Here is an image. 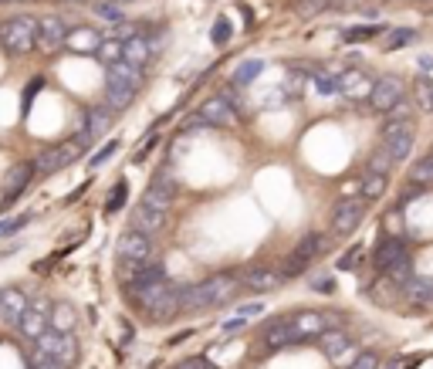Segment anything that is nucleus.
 I'll return each instance as SVG.
<instances>
[{
  "instance_id": "nucleus-1",
  "label": "nucleus",
  "mask_w": 433,
  "mask_h": 369,
  "mask_svg": "<svg viewBox=\"0 0 433 369\" xmlns=\"http://www.w3.org/2000/svg\"><path fill=\"white\" fill-rule=\"evenodd\" d=\"M234 275H213V278H203L197 285L180 288V312H203L210 305H224L231 302V295L237 291Z\"/></svg>"
},
{
  "instance_id": "nucleus-2",
  "label": "nucleus",
  "mask_w": 433,
  "mask_h": 369,
  "mask_svg": "<svg viewBox=\"0 0 433 369\" xmlns=\"http://www.w3.org/2000/svg\"><path fill=\"white\" fill-rule=\"evenodd\" d=\"M0 44L10 54H28L38 48V21L34 17H10L0 28Z\"/></svg>"
},
{
  "instance_id": "nucleus-3",
  "label": "nucleus",
  "mask_w": 433,
  "mask_h": 369,
  "mask_svg": "<svg viewBox=\"0 0 433 369\" xmlns=\"http://www.w3.org/2000/svg\"><path fill=\"white\" fill-rule=\"evenodd\" d=\"M116 254H118V264H149L156 257V244L149 234L129 227L116 244Z\"/></svg>"
},
{
  "instance_id": "nucleus-4",
  "label": "nucleus",
  "mask_w": 433,
  "mask_h": 369,
  "mask_svg": "<svg viewBox=\"0 0 433 369\" xmlns=\"http://www.w3.org/2000/svg\"><path fill=\"white\" fill-rule=\"evenodd\" d=\"M399 98H406V85H403V78H399V75H383V78H376V82H372V92H369V109H372V112L390 116Z\"/></svg>"
},
{
  "instance_id": "nucleus-5",
  "label": "nucleus",
  "mask_w": 433,
  "mask_h": 369,
  "mask_svg": "<svg viewBox=\"0 0 433 369\" xmlns=\"http://www.w3.org/2000/svg\"><path fill=\"white\" fill-rule=\"evenodd\" d=\"M413 143H416V132H413V123H410V119H406V123H393V119H390V123L383 125V146L390 149L393 163L410 160Z\"/></svg>"
},
{
  "instance_id": "nucleus-6",
  "label": "nucleus",
  "mask_w": 433,
  "mask_h": 369,
  "mask_svg": "<svg viewBox=\"0 0 433 369\" xmlns=\"http://www.w3.org/2000/svg\"><path fill=\"white\" fill-rule=\"evenodd\" d=\"M366 217V200L362 197H342L332 210V234L335 238H349Z\"/></svg>"
},
{
  "instance_id": "nucleus-7",
  "label": "nucleus",
  "mask_w": 433,
  "mask_h": 369,
  "mask_svg": "<svg viewBox=\"0 0 433 369\" xmlns=\"http://www.w3.org/2000/svg\"><path fill=\"white\" fill-rule=\"evenodd\" d=\"M81 160V149L75 146V139H68V143H61V146H51V149H44L34 156V173H58V169H68V166Z\"/></svg>"
},
{
  "instance_id": "nucleus-8",
  "label": "nucleus",
  "mask_w": 433,
  "mask_h": 369,
  "mask_svg": "<svg viewBox=\"0 0 433 369\" xmlns=\"http://www.w3.org/2000/svg\"><path fill=\"white\" fill-rule=\"evenodd\" d=\"M38 346L54 359V363H61V366H72L75 359H78V346H75V339H72V332H58V328H47L44 335L38 339Z\"/></svg>"
},
{
  "instance_id": "nucleus-9",
  "label": "nucleus",
  "mask_w": 433,
  "mask_h": 369,
  "mask_svg": "<svg viewBox=\"0 0 433 369\" xmlns=\"http://www.w3.org/2000/svg\"><path fill=\"white\" fill-rule=\"evenodd\" d=\"M68 31H72V28H68L58 14L41 17L38 21V51H44V54L61 51V48H65V38H68Z\"/></svg>"
},
{
  "instance_id": "nucleus-10",
  "label": "nucleus",
  "mask_w": 433,
  "mask_h": 369,
  "mask_svg": "<svg viewBox=\"0 0 433 369\" xmlns=\"http://www.w3.org/2000/svg\"><path fill=\"white\" fill-rule=\"evenodd\" d=\"M24 312H28V295L21 288H3L0 291V326H17Z\"/></svg>"
},
{
  "instance_id": "nucleus-11",
  "label": "nucleus",
  "mask_w": 433,
  "mask_h": 369,
  "mask_svg": "<svg viewBox=\"0 0 433 369\" xmlns=\"http://www.w3.org/2000/svg\"><path fill=\"white\" fill-rule=\"evenodd\" d=\"M34 180V163H14L7 169V180H3V204L17 200Z\"/></svg>"
},
{
  "instance_id": "nucleus-12",
  "label": "nucleus",
  "mask_w": 433,
  "mask_h": 369,
  "mask_svg": "<svg viewBox=\"0 0 433 369\" xmlns=\"http://www.w3.org/2000/svg\"><path fill=\"white\" fill-rule=\"evenodd\" d=\"M403 257H410V254H406V244H403V238H383V241L376 244V251H372V268L386 275L396 261H403Z\"/></svg>"
},
{
  "instance_id": "nucleus-13",
  "label": "nucleus",
  "mask_w": 433,
  "mask_h": 369,
  "mask_svg": "<svg viewBox=\"0 0 433 369\" xmlns=\"http://www.w3.org/2000/svg\"><path fill=\"white\" fill-rule=\"evenodd\" d=\"M284 278H281V271L277 268H247L244 271V278H240V285L247 288V291H257V295H264V291H275Z\"/></svg>"
},
{
  "instance_id": "nucleus-14",
  "label": "nucleus",
  "mask_w": 433,
  "mask_h": 369,
  "mask_svg": "<svg viewBox=\"0 0 433 369\" xmlns=\"http://www.w3.org/2000/svg\"><path fill=\"white\" fill-rule=\"evenodd\" d=\"M176 312H180V288L176 285H169L159 298H153V302L146 305V315H149L153 322H169Z\"/></svg>"
},
{
  "instance_id": "nucleus-15",
  "label": "nucleus",
  "mask_w": 433,
  "mask_h": 369,
  "mask_svg": "<svg viewBox=\"0 0 433 369\" xmlns=\"http://www.w3.org/2000/svg\"><path fill=\"white\" fill-rule=\"evenodd\" d=\"M173 197H176V183L169 180V176H153V183H149V190L142 193V204L156 207V210H169L173 204Z\"/></svg>"
},
{
  "instance_id": "nucleus-16",
  "label": "nucleus",
  "mask_w": 433,
  "mask_h": 369,
  "mask_svg": "<svg viewBox=\"0 0 433 369\" xmlns=\"http://www.w3.org/2000/svg\"><path fill=\"white\" fill-rule=\"evenodd\" d=\"M264 346L275 352V349H288V346H298V332L291 326V319H275L271 326L264 328Z\"/></svg>"
},
{
  "instance_id": "nucleus-17",
  "label": "nucleus",
  "mask_w": 433,
  "mask_h": 369,
  "mask_svg": "<svg viewBox=\"0 0 433 369\" xmlns=\"http://www.w3.org/2000/svg\"><path fill=\"white\" fill-rule=\"evenodd\" d=\"M291 326L298 332V342H308V339H318L328 322H325V312H312V308H305V312H298L295 319H291Z\"/></svg>"
},
{
  "instance_id": "nucleus-18",
  "label": "nucleus",
  "mask_w": 433,
  "mask_h": 369,
  "mask_svg": "<svg viewBox=\"0 0 433 369\" xmlns=\"http://www.w3.org/2000/svg\"><path fill=\"white\" fill-rule=\"evenodd\" d=\"M200 116L207 119L210 125H224V129H231V125H237V112L224 102V98H207L203 105H200Z\"/></svg>"
},
{
  "instance_id": "nucleus-19",
  "label": "nucleus",
  "mask_w": 433,
  "mask_h": 369,
  "mask_svg": "<svg viewBox=\"0 0 433 369\" xmlns=\"http://www.w3.org/2000/svg\"><path fill=\"white\" fill-rule=\"evenodd\" d=\"M162 224H166V210H156V207H149V204H139L136 213H132V227L142 231V234H149V238L156 231H162Z\"/></svg>"
},
{
  "instance_id": "nucleus-20",
  "label": "nucleus",
  "mask_w": 433,
  "mask_h": 369,
  "mask_svg": "<svg viewBox=\"0 0 433 369\" xmlns=\"http://www.w3.org/2000/svg\"><path fill=\"white\" fill-rule=\"evenodd\" d=\"M318 342H321V352H325L328 359H342V356L352 349V339H349V332H342V328H325V332L318 335Z\"/></svg>"
},
{
  "instance_id": "nucleus-21",
  "label": "nucleus",
  "mask_w": 433,
  "mask_h": 369,
  "mask_svg": "<svg viewBox=\"0 0 433 369\" xmlns=\"http://www.w3.org/2000/svg\"><path fill=\"white\" fill-rule=\"evenodd\" d=\"M372 82H376V78H369L366 72H346V75H339V92H342L346 98H369Z\"/></svg>"
},
{
  "instance_id": "nucleus-22",
  "label": "nucleus",
  "mask_w": 433,
  "mask_h": 369,
  "mask_svg": "<svg viewBox=\"0 0 433 369\" xmlns=\"http://www.w3.org/2000/svg\"><path fill=\"white\" fill-rule=\"evenodd\" d=\"M149 58H153V48H149V38H146V34H132V38L122 41V61L142 68Z\"/></svg>"
},
{
  "instance_id": "nucleus-23",
  "label": "nucleus",
  "mask_w": 433,
  "mask_h": 369,
  "mask_svg": "<svg viewBox=\"0 0 433 369\" xmlns=\"http://www.w3.org/2000/svg\"><path fill=\"white\" fill-rule=\"evenodd\" d=\"M98 44H102V34H98L95 28H75V31H68V38H65V48H72L75 54H95Z\"/></svg>"
},
{
  "instance_id": "nucleus-24",
  "label": "nucleus",
  "mask_w": 433,
  "mask_h": 369,
  "mask_svg": "<svg viewBox=\"0 0 433 369\" xmlns=\"http://www.w3.org/2000/svg\"><path fill=\"white\" fill-rule=\"evenodd\" d=\"M109 85H116V88H139L142 85V68H136V65H129V61H116V65H109Z\"/></svg>"
},
{
  "instance_id": "nucleus-25",
  "label": "nucleus",
  "mask_w": 433,
  "mask_h": 369,
  "mask_svg": "<svg viewBox=\"0 0 433 369\" xmlns=\"http://www.w3.org/2000/svg\"><path fill=\"white\" fill-rule=\"evenodd\" d=\"M14 328H17L24 339H34V342H38L41 335L51 328V322H47V315H41V312H31V308H28V312L21 315V322H17Z\"/></svg>"
},
{
  "instance_id": "nucleus-26",
  "label": "nucleus",
  "mask_w": 433,
  "mask_h": 369,
  "mask_svg": "<svg viewBox=\"0 0 433 369\" xmlns=\"http://www.w3.org/2000/svg\"><path fill=\"white\" fill-rule=\"evenodd\" d=\"M47 322H51V328H58V332H72V328L78 326V312H75V305H68V302H54Z\"/></svg>"
},
{
  "instance_id": "nucleus-27",
  "label": "nucleus",
  "mask_w": 433,
  "mask_h": 369,
  "mask_svg": "<svg viewBox=\"0 0 433 369\" xmlns=\"http://www.w3.org/2000/svg\"><path fill=\"white\" fill-rule=\"evenodd\" d=\"M85 129L98 139V136H105L109 129H112V112L105 109V105H92L88 112H85Z\"/></svg>"
},
{
  "instance_id": "nucleus-28",
  "label": "nucleus",
  "mask_w": 433,
  "mask_h": 369,
  "mask_svg": "<svg viewBox=\"0 0 433 369\" xmlns=\"http://www.w3.org/2000/svg\"><path fill=\"white\" fill-rule=\"evenodd\" d=\"M403 295H406L410 302H416V305H433V282L413 275V278L403 285Z\"/></svg>"
},
{
  "instance_id": "nucleus-29",
  "label": "nucleus",
  "mask_w": 433,
  "mask_h": 369,
  "mask_svg": "<svg viewBox=\"0 0 433 369\" xmlns=\"http://www.w3.org/2000/svg\"><path fill=\"white\" fill-rule=\"evenodd\" d=\"M410 183H413V187H423V190L433 187V149L410 166Z\"/></svg>"
},
{
  "instance_id": "nucleus-30",
  "label": "nucleus",
  "mask_w": 433,
  "mask_h": 369,
  "mask_svg": "<svg viewBox=\"0 0 433 369\" xmlns=\"http://www.w3.org/2000/svg\"><path fill=\"white\" fill-rule=\"evenodd\" d=\"M325 247H328L325 234H305V238L298 241V247H295L291 254H298L302 261H308V264H312V261H315V257L321 254V251H325Z\"/></svg>"
},
{
  "instance_id": "nucleus-31",
  "label": "nucleus",
  "mask_w": 433,
  "mask_h": 369,
  "mask_svg": "<svg viewBox=\"0 0 433 369\" xmlns=\"http://www.w3.org/2000/svg\"><path fill=\"white\" fill-rule=\"evenodd\" d=\"M166 288H169V278H159V282H153V285L132 288V291H129V298H132L136 305H142V308H146V305H149L153 298H159V295H162Z\"/></svg>"
},
{
  "instance_id": "nucleus-32",
  "label": "nucleus",
  "mask_w": 433,
  "mask_h": 369,
  "mask_svg": "<svg viewBox=\"0 0 433 369\" xmlns=\"http://www.w3.org/2000/svg\"><path fill=\"white\" fill-rule=\"evenodd\" d=\"M132 88H116V85H105V109L109 112H122V109H129V102H132Z\"/></svg>"
},
{
  "instance_id": "nucleus-33",
  "label": "nucleus",
  "mask_w": 433,
  "mask_h": 369,
  "mask_svg": "<svg viewBox=\"0 0 433 369\" xmlns=\"http://www.w3.org/2000/svg\"><path fill=\"white\" fill-rule=\"evenodd\" d=\"M386 173H369L366 180H362V200L369 204V200H379L383 193H386Z\"/></svg>"
},
{
  "instance_id": "nucleus-34",
  "label": "nucleus",
  "mask_w": 433,
  "mask_h": 369,
  "mask_svg": "<svg viewBox=\"0 0 433 369\" xmlns=\"http://www.w3.org/2000/svg\"><path fill=\"white\" fill-rule=\"evenodd\" d=\"M261 72H264V61L251 58V61H244V65H240V68L234 72V85H237V88H247V85H251L254 78H257V75H261Z\"/></svg>"
},
{
  "instance_id": "nucleus-35",
  "label": "nucleus",
  "mask_w": 433,
  "mask_h": 369,
  "mask_svg": "<svg viewBox=\"0 0 433 369\" xmlns=\"http://www.w3.org/2000/svg\"><path fill=\"white\" fill-rule=\"evenodd\" d=\"M416 109L433 112V82L430 78H416Z\"/></svg>"
},
{
  "instance_id": "nucleus-36",
  "label": "nucleus",
  "mask_w": 433,
  "mask_h": 369,
  "mask_svg": "<svg viewBox=\"0 0 433 369\" xmlns=\"http://www.w3.org/2000/svg\"><path fill=\"white\" fill-rule=\"evenodd\" d=\"M386 28L383 24H369V28H349V31H342V38L346 41H369V38H379Z\"/></svg>"
},
{
  "instance_id": "nucleus-37",
  "label": "nucleus",
  "mask_w": 433,
  "mask_h": 369,
  "mask_svg": "<svg viewBox=\"0 0 433 369\" xmlns=\"http://www.w3.org/2000/svg\"><path fill=\"white\" fill-rule=\"evenodd\" d=\"M125 200H129V183H125V180H118L116 190H112V197L105 200V213H118V210L125 207Z\"/></svg>"
},
{
  "instance_id": "nucleus-38",
  "label": "nucleus",
  "mask_w": 433,
  "mask_h": 369,
  "mask_svg": "<svg viewBox=\"0 0 433 369\" xmlns=\"http://www.w3.org/2000/svg\"><path fill=\"white\" fill-rule=\"evenodd\" d=\"M390 166H393V156H390L386 146H379V149L369 156V173H390Z\"/></svg>"
},
{
  "instance_id": "nucleus-39",
  "label": "nucleus",
  "mask_w": 433,
  "mask_h": 369,
  "mask_svg": "<svg viewBox=\"0 0 433 369\" xmlns=\"http://www.w3.org/2000/svg\"><path fill=\"white\" fill-rule=\"evenodd\" d=\"M416 41V31H410V28H399L393 31L390 38H386V51H399V48H406V44Z\"/></svg>"
},
{
  "instance_id": "nucleus-40",
  "label": "nucleus",
  "mask_w": 433,
  "mask_h": 369,
  "mask_svg": "<svg viewBox=\"0 0 433 369\" xmlns=\"http://www.w3.org/2000/svg\"><path fill=\"white\" fill-rule=\"evenodd\" d=\"M328 3L332 0H295V14H302V17H315L321 10H328Z\"/></svg>"
},
{
  "instance_id": "nucleus-41",
  "label": "nucleus",
  "mask_w": 433,
  "mask_h": 369,
  "mask_svg": "<svg viewBox=\"0 0 433 369\" xmlns=\"http://www.w3.org/2000/svg\"><path fill=\"white\" fill-rule=\"evenodd\" d=\"M95 54H98L105 65H116V61H122V41H102Z\"/></svg>"
},
{
  "instance_id": "nucleus-42",
  "label": "nucleus",
  "mask_w": 433,
  "mask_h": 369,
  "mask_svg": "<svg viewBox=\"0 0 433 369\" xmlns=\"http://www.w3.org/2000/svg\"><path fill=\"white\" fill-rule=\"evenodd\" d=\"M277 271H281V278H295V275H305V271H308V261H302L298 254H291Z\"/></svg>"
},
{
  "instance_id": "nucleus-43",
  "label": "nucleus",
  "mask_w": 433,
  "mask_h": 369,
  "mask_svg": "<svg viewBox=\"0 0 433 369\" xmlns=\"http://www.w3.org/2000/svg\"><path fill=\"white\" fill-rule=\"evenodd\" d=\"M217 98H224V102H227V105H231L234 112H240V109H244V98H240L237 85H224V88L217 92Z\"/></svg>"
},
{
  "instance_id": "nucleus-44",
  "label": "nucleus",
  "mask_w": 433,
  "mask_h": 369,
  "mask_svg": "<svg viewBox=\"0 0 433 369\" xmlns=\"http://www.w3.org/2000/svg\"><path fill=\"white\" fill-rule=\"evenodd\" d=\"M95 14H98L102 21H116V24H122V10H118V3L102 0V3H95Z\"/></svg>"
},
{
  "instance_id": "nucleus-45",
  "label": "nucleus",
  "mask_w": 433,
  "mask_h": 369,
  "mask_svg": "<svg viewBox=\"0 0 433 369\" xmlns=\"http://www.w3.org/2000/svg\"><path fill=\"white\" fill-rule=\"evenodd\" d=\"M359 257H362V244H352L346 254H342V257H339V264H335V268H339V271H352Z\"/></svg>"
},
{
  "instance_id": "nucleus-46",
  "label": "nucleus",
  "mask_w": 433,
  "mask_h": 369,
  "mask_svg": "<svg viewBox=\"0 0 433 369\" xmlns=\"http://www.w3.org/2000/svg\"><path fill=\"white\" fill-rule=\"evenodd\" d=\"M349 369H379V356H376L372 349H366V352H359V356H355Z\"/></svg>"
},
{
  "instance_id": "nucleus-47",
  "label": "nucleus",
  "mask_w": 433,
  "mask_h": 369,
  "mask_svg": "<svg viewBox=\"0 0 433 369\" xmlns=\"http://www.w3.org/2000/svg\"><path fill=\"white\" fill-rule=\"evenodd\" d=\"M200 129H213V125L207 123V119H203V116H183V125H180V132H187V136H190V132H200Z\"/></svg>"
},
{
  "instance_id": "nucleus-48",
  "label": "nucleus",
  "mask_w": 433,
  "mask_h": 369,
  "mask_svg": "<svg viewBox=\"0 0 433 369\" xmlns=\"http://www.w3.org/2000/svg\"><path fill=\"white\" fill-rule=\"evenodd\" d=\"M210 38H213V44H227V41H231V21H227V17H220V21L213 24Z\"/></svg>"
},
{
  "instance_id": "nucleus-49",
  "label": "nucleus",
  "mask_w": 433,
  "mask_h": 369,
  "mask_svg": "<svg viewBox=\"0 0 433 369\" xmlns=\"http://www.w3.org/2000/svg\"><path fill=\"white\" fill-rule=\"evenodd\" d=\"M315 88L321 92V95H335V92H339V78H332V75L318 72V75H315Z\"/></svg>"
},
{
  "instance_id": "nucleus-50",
  "label": "nucleus",
  "mask_w": 433,
  "mask_h": 369,
  "mask_svg": "<svg viewBox=\"0 0 433 369\" xmlns=\"http://www.w3.org/2000/svg\"><path fill=\"white\" fill-rule=\"evenodd\" d=\"M24 356H28V363H31L34 369H41V366H47V363H51V356H47V352H44L41 346H34V349H28Z\"/></svg>"
},
{
  "instance_id": "nucleus-51",
  "label": "nucleus",
  "mask_w": 433,
  "mask_h": 369,
  "mask_svg": "<svg viewBox=\"0 0 433 369\" xmlns=\"http://www.w3.org/2000/svg\"><path fill=\"white\" fill-rule=\"evenodd\" d=\"M237 315L240 319H257V315H264V302H247V305L237 308Z\"/></svg>"
},
{
  "instance_id": "nucleus-52",
  "label": "nucleus",
  "mask_w": 433,
  "mask_h": 369,
  "mask_svg": "<svg viewBox=\"0 0 433 369\" xmlns=\"http://www.w3.org/2000/svg\"><path fill=\"white\" fill-rule=\"evenodd\" d=\"M173 369H217L210 359H203V356H193V359H180Z\"/></svg>"
},
{
  "instance_id": "nucleus-53",
  "label": "nucleus",
  "mask_w": 433,
  "mask_h": 369,
  "mask_svg": "<svg viewBox=\"0 0 433 369\" xmlns=\"http://www.w3.org/2000/svg\"><path fill=\"white\" fill-rule=\"evenodd\" d=\"M116 149H118V143H116V139H112L109 146H102V149H98V153H95V156L88 160V166H102V163H105V160H109V156H112V153H116Z\"/></svg>"
},
{
  "instance_id": "nucleus-54",
  "label": "nucleus",
  "mask_w": 433,
  "mask_h": 369,
  "mask_svg": "<svg viewBox=\"0 0 433 369\" xmlns=\"http://www.w3.org/2000/svg\"><path fill=\"white\" fill-rule=\"evenodd\" d=\"M28 308H31V312H41V315H47V319H51V308H54V305H51V302H47V298H28Z\"/></svg>"
},
{
  "instance_id": "nucleus-55",
  "label": "nucleus",
  "mask_w": 433,
  "mask_h": 369,
  "mask_svg": "<svg viewBox=\"0 0 433 369\" xmlns=\"http://www.w3.org/2000/svg\"><path fill=\"white\" fill-rule=\"evenodd\" d=\"M187 149H190V136H180V139L173 143V149H169V160H180Z\"/></svg>"
},
{
  "instance_id": "nucleus-56",
  "label": "nucleus",
  "mask_w": 433,
  "mask_h": 369,
  "mask_svg": "<svg viewBox=\"0 0 433 369\" xmlns=\"http://www.w3.org/2000/svg\"><path fill=\"white\" fill-rule=\"evenodd\" d=\"M312 288H315V291H335V282H332V278H315Z\"/></svg>"
},
{
  "instance_id": "nucleus-57",
  "label": "nucleus",
  "mask_w": 433,
  "mask_h": 369,
  "mask_svg": "<svg viewBox=\"0 0 433 369\" xmlns=\"http://www.w3.org/2000/svg\"><path fill=\"white\" fill-rule=\"evenodd\" d=\"M244 326H247V319L234 315V319H227V322H224V332H237V328H244Z\"/></svg>"
},
{
  "instance_id": "nucleus-58",
  "label": "nucleus",
  "mask_w": 433,
  "mask_h": 369,
  "mask_svg": "<svg viewBox=\"0 0 433 369\" xmlns=\"http://www.w3.org/2000/svg\"><path fill=\"white\" fill-rule=\"evenodd\" d=\"M41 369H65V366H61V363H54V359H51V363H47V366H41Z\"/></svg>"
},
{
  "instance_id": "nucleus-59",
  "label": "nucleus",
  "mask_w": 433,
  "mask_h": 369,
  "mask_svg": "<svg viewBox=\"0 0 433 369\" xmlns=\"http://www.w3.org/2000/svg\"><path fill=\"white\" fill-rule=\"evenodd\" d=\"M61 3H88V0H61Z\"/></svg>"
},
{
  "instance_id": "nucleus-60",
  "label": "nucleus",
  "mask_w": 433,
  "mask_h": 369,
  "mask_svg": "<svg viewBox=\"0 0 433 369\" xmlns=\"http://www.w3.org/2000/svg\"><path fill=\"white\" fill-rule=\"evenodd\" d=\"M109 3H118V7H122V3H132V0H109Z\"/></svg>"
},
{
  "instance_id": "nucleus-61",
  "label": "nucleus",
  "mask_w": 433,
  "mask_h": 369,
  "mask_svg": "<svg viewBox=\"0 0 433 369\" xmlns=\"http://www.w3.org/2000/svg\"><path fill=\"white\" fill-rule=\"evenodd\" d=\"M0 3H17V0H0Z\"/></svg>"
},
{
  "instance_id": "nucleus-62",
  "label": "nucleus",
  "mask_w": 433,
  "mask_h": 369,
  "mask_svg": "<svg viewBox=\"0 0 433 369\" xmlns=\"http://www.w3.org/2000/svg\"><path fill=\"white\" fill-rule=\"evenodd\" d=\"M3 254H7V251H0V257H3Z\"/></svg>"
},
{
  "instance_id": "nucleus-63",
  "label": "nucleus",
  "mask_w": 433,
  "mask_h": 369,
  "mask_svg": "<svg viewBox=\"0 0 433 369\" xmlns=\"http://www.w3.org/2000/svg\"><path fill=\"white\" fill-rule=\"evenodd\" d=\"M420 3H430V0H420Z\"/></svg>"
},
{
  "instance_id": "nucleus-64",
  "label": "nucleus",
  "mask_w": 433,
  "mask_h": 369,
  "mask_svg": "<svg viewBox=\"0 0 433 369\" xmlns=\"http://www.w3.org/2000/svg\"><path fill=\"white\" fill-rule=\"evenodd\" d=\"M390 369H393V366H390Z\"/></svg>"
}]
</instances>
